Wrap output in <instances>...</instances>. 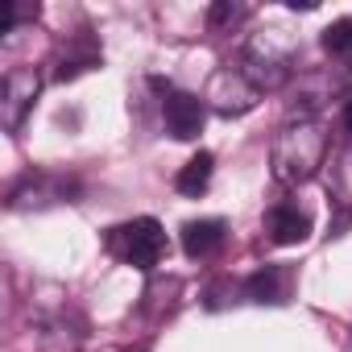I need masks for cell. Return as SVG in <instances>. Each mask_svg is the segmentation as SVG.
I'll return each instance as SVG.
<instances>
[{"label":"cell","mask_w":352,"mask_h":352,"mask_svg":"<svg viewBox=\"0 0 352 352\" xmlns=\"http://www.w3.org/2000/svg\"><path fill=\"white\" fill-rule=\"evenodd\" d=\"M327 157V133L319 120H290L270 145V174L282 187L311 183Z\"/></svg>","instance_id":"1"},{"label":"cell","mask_w":352,"mask_h":352,"mask_svg":"<svg viewBox=\"0 0 352 352\" xmlns=\"http://www.w3.org/2000/svg\"><path fill=\"white\" fill-rule=\"evenodd\" d=\"M241 71L257 91H278L294 75V38L286 30H261L241 54Z\"/></svg>","instance_id":"2"},{"label":"cell","mask_w":352,"mask_h":352,"mask_svg":"<svg viewBox=\"0 0 352 352\" xmlns=\"http://www.w3.org/2000/svg\"><path fill=\"white\" fill-rule=\"evenodd\" d=\"M108 253L133 270H153L166 253V232L153 216H137L129 224L108 228Z\"/></svg>","instance_id":"3"},{"label":"cell","mask_w":352,"mask_h":352,"mask_svg":"<svg viewBox=\"0 0 352 352\" xmlns=\"http://www.w3.org/2000/svg\"><path fill=\"white\" fill-rule=\"evenodd\" d=\"M257 100H261V91L245 79L241 67H220L204 91V104H212L220 116H245L257 108Z\"/></svg>","instance_id":"4"},{"label":"cell","mask_w":352,"mask_h":352,"mask_svg":"<svg viewBox=\"0 0 352 352\" xmlns=\"http://www.w3.org/2000/svg\"><path fill=\"white\" fill-rule=\"evenodd\" d=\"M38 91H42V79L34 67H17L5 75V100H0V120H5L9 133H17L25 124V116L34 112L38 104Z\"/></svg>","instance_id":"5"},{"label":"cell","mask_w":352,"mask_h":352,"mask_svg":"<svg viewBox=\"0 0 352 352\" xmlns=\"http://www.w3.org/2000/svg\"><path fill=\"white\" fill-rule=\"evenodd\" d=\"M204 116H208V104L199 96H191V91H166L162 96V120H166L170 137H179V141L199 137Z\"/></svg>","instance_id":"6"},{"label":"cell","mask_w":352,"mask_h":352,"mask_svg":"<svg viewBox=\"0 0 352 352\" xmlns=\"http://www.w3.org/2000/svg\"><path fill=\"white\" fill-rule=\"evenodd\" d=\"M336 83L331 79H319V75H298V83L290 87V120H315L323 112V104L331 100Z\"/></svg>","instance_id":"7"},{"label":"cell","mask_w":352,"mask_h":352,"mask_svg":"<svg viewBox=\"0 0 352 352\" xmlns=\"http://www.w3.org/2000/svg\"><path fill=\"white\" fill-rule=\"evenodd\" d=\"M265 228H270V241H274V245H302V241L311 236V216L298 212L294 204H278V208L270 212Z\"/></svg>","instance_id":"8"},{"label":"cell","mask_w":352,"mask_h":352,"mask_svg":"<svg viewBox=\"0 0 352 352\" xmlns=\"http://www.w3.org/2000/svg\"><path fill=\"white\" fill-rule=\"evenodd\" d=\"M224 220H191L187 228H183V253L187 257H195V261H204V257H216L220 249H224Z\"/></svg>","instance_id":"9"},{"label":"cell","mask_w":352,"mask_h":352,"mask_svg":"<svg viewBox=\"0 0 352 352\" xmlns=\"http://www.w3.org/2000/svg\"><path fill=\"white\" fill-rule=\"evenodd\" d=\"M212 170H216V157L204 149V153H195L179 174H174V187H179V195H187V199H199L208 187H212Z\"/></svg>","instance_id":"10"},{"label":"cell","mask_w":352,"mask_h":352,"mask_svg":"<svg viewBox=\"0 0 352 352\" xmlns=\"http://www.w3.org/2000/svg\"><path fill=\"white\" fill-rule=\"evenodd\" d=\"M253 302H282L286 298V270L282 265H261L249 282H245Z\"/></svg>","instance_id":"11"},{"label":"cell","mask_w":352,"mask_h":352,"mask_svg":"<svg viewBox=\"0 0 352 352\" xmlns=\"http://www.w3.org/2000/svg\"><path fill=\"white\" fill-rule=\"evenodd\" d=\"M323 50H327L336 63H352V17L331 21V25L323 30Z\"/></svg>","instance_id":"12"},{"label":"cell","mask_w":352,"mask_h":352,"mask_svg":"<svg viewBox=\"0 0 352 352\" xmlns=\"http://www.w3.org/2000/svg\"><path fill=\"white\" fill-rule=\"evenodd\" d=\"M245 17H249V9H245V5H232V0H220V5L208 9V25H212V30H232V25H241Z\"/></svg>","instance_id":"13"},{"label":"cell","mask_w":352,"mask_h":352,"mask_svg":"<svg viewBox=\"0 0 352 352\" xmlns=\"http://www.w3.org/2000/svg\"><path fill=\"white\" fill-rule=\"evenodd\" d=\"M91 67H100V50L91 46V50H71L63 63H58V79H75V75H83V71H91Z\"/></svg>","instance_id":"14"},{"label":"cell","mask_w":352,"mask_h":352,"mask_svg":"<svg viewBox=\"0 0 352 352\" xmlns=\"http://www.w3.org/2000/svg\"><path fill=\"white\" fill-rule=\"evenodd\" d=\"M331 195L340 204H352V153H344L331 170Z\"/></svg>","instance_id":"15"},{"label":"cell","mask_w":352,"mask_h":352,"mask_svg":"<svg viewBox=\"0 0 352 352\" xmlns=\"http://www.w3.org/2000/svg\"><path fill=\"white\" fill-rule=\"evenodd\" d=\"M340 124H344V133L352 137V100H344V108H340Z\"/></svg>","instance_id":"16"}]
</instances>
